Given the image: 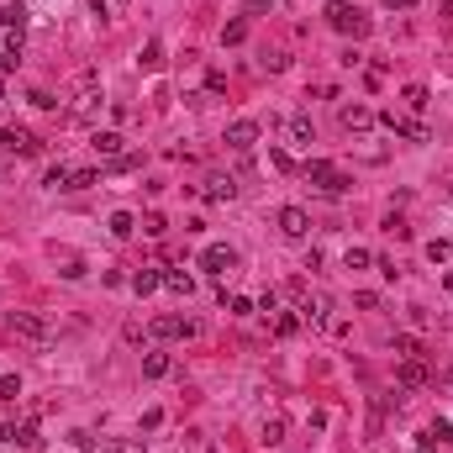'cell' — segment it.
Segmentation results:
<instances>
[{"label": "cell", "mask_w": 453, "mask_h": 453, "mask_svg": "<svg viewBox=\"0 0 453 453\" xmlns=\"http://www.w3.org/2000/svg\"><path fill=\"white\" fill-rule=\"evenodd\" d=\"M443 16H453V0H443Z\"/></svg>", "instance_id": "cell-43"}, {"label": "cell", "mask_w": 453, "mask_h": 453, "mask_svg": "<svg viewBox=\"0 0 453 453\" xmlns=\"http://www.w3.org/2000/svg\"><path fill=\"white\" fill-rule=\"evenodd\" d=\"M395 385H401V390H422V385H432L427 358H401V369H395Z\"/></svg>", "instance_id": "cell-4"}, {"label": "cell", "mask_w": 453, "mask_h": 453, "mask_svg": "<svg viewBox=\"0 0 453 453\" xmlns=\"http://www.w3.org/2000/svg\"><path fill=\"white\" fill-rule=\"evenodd\" d=\"M401 100H406V111H417V116H422L432 95H427V85H406V90H401Z\"/></svg>", "instance_id": "cell-13"}, {"label": "cell", "mask_w": 453, "mask_h": 453, "mask_svg": "<svg viewBox=\"0 0 453 453\" xmlns=\"http://www.w3.org/2000/svg\"><path fill=\"white\" fill-rule=\"evenodd\" d=\"M142 375H148V380H164L169 375V353H148V358H142Z\"/></svg>", "instance_id": "cell-22"}, {"label": "cell", "mask_w": 453, "mask_h": 453, "mask_svg": "<svg viewBox=\"0 0 453 453\" xmlns=\"http://www.w3.org/2000/svg\"><path fill=\"white\" fill-rule=\"evenodd\" d=\"M132 232H137V217H132V211H111V237H122V243H127Z\"/></svg>", "instance_id": "cell-16"}, {"label": "cell", "mask_w": 453, "mask_h": 453, "mask_svg": "<svg viewBox=\"0 0 453 453\" xmlns=\"http://www.w3.org/2000/svg\"><path fill=\"white\" fill-rule=\"evenodd\" d=\"M448 253H453V248L443 243V237H437V243H427V259H432V264H443V259H448Z\"/></svg>", "instance_id": "cell-38"}, {"label": "cell", "mask_w": 453, "mask_h": 453, "mask_svg": "<svg viewBox=\"0 0 453 453\" xmlns=\"http://www.w3.org/2000/svg\"><path fill=\"white\" fill-rule=\"evenodd\" d=\"M195 322H184V316H158L153 322V338H164V343H175V338H190Z\"/></svg>", "instance_id": "cell-11"}, {"label": "cell", "mask_w": 453, "mask_h": 453, "mask_svg": "<svg viewBox=\"0 0 453 453\" xmlns=\"http://www.w3.org/2000/svg\"><path fill=\"white\" fill-rule=\"evenodd\" d=\"M290 137H296V142H311V137H316L311 116H290Z\"/></svg>", "instance_id": "cell-25"}, {"label": "cell", "mask_w": 453, "mask_h": 453, "mask_svg": "<svg viewBox=\"0 0 453 453\" xmlns=\"http://www.w3.org/2000/svg\"><path fill=\"white\" fill-rule=\"evenodd\" d=\"M343 264H348V269H369L375 253H369V248H348V259H343Z\"/></svg>", "instance_id": "cell-30"}, {"label": "cell", "mask_w": 453, "mask_h": 453, "mask_svg": "<svg viewBox=\"0 0 453 453\" xmlns=\"http://www.w3.org/2000/svg\"><path fill=\"white\" fill-rule=\"evenodd\" d=\"M327 21H332V32H343V37H369V26H375L353 0H327Z\"/></svg>", "instance_id": "cell-1"}, {"label": "cell", "mask_w": 453, "mask_h": 453, "mask_svg": "<svg viewBox=\"0 0 453 453\" xmlns=\"http://www.w3.org/2000/svg\"><path fill=\"white\" fill-rule=\"evenodd\" d=\"M226 311H232V316H253V311H259V306H253L248 296H232V301H226Z\"/></svg>", "instance_id": "cell-33"}, {"label": "cell", "mask_w": 453, "mask_h": 453, "mask_svg": "<svg viewBox=\"0 0 453 453\" xmlns=\"http://www.w3.org/2000/svg\"><path fill=\"white\" fill-rule=\"evenodd\" d=\"M259 437H264V443H285V417H269V422H264V427H259Z\"/></svg>", "instance_id": "cell-23"}, {"label": "cell", "mask_w": 453, "mask_h": 453, "mask_svg": "<svg viewBox=\"0 0 453 453\" xmlns=\"http://www.w3.org/2000/svg\"><path fill=\"white\" fill-rule=\"evenodd\" d=\"M243 37H248V21H243V16H232V21L222 26V48H237Z\"/></svg>", "instance_id": "cell-20"}, {"label": "cell", "mask_w": 453, "mask_h": 453, "mask_svg": "<svg viewBox=\"0 0 453 453\" xmlns=\"http://www.w3.org/2000/svg\"><path fill=\"white\" fill-rule=\"evenodd\" d=\"M32 105H37V111H53V105H58V100H53L48 90H32Z\"/></svg>", "instance_id": "cell-39"}, {"label": "cell", "mask_w": 453, "mask_h": 453, "mask_svg": "<svg viewBox=\"0 0 453 453\" xmlns=\"http://www.w3.org/2000/svg\"><path fill=\"white\" fill-rule=\"evenodd\" d=\"M222 90H226V79L211 69V74H206V100H211V95H222Z\"/></svg>", "instance_id": "cell-36"}, {"label": "cell", "mask_w": 453, "mask_h": 453, "mask_svg": "<svg viewBox=\"0 0 453 453\" xmlns=\"http://www.w3.org/2000/svg\"><path fill=\"white\" fill-rule=\"evenodd\" d=\"M0 100H6V85H0Z\"/></svg>", "instance_id": "cell-45"}, {"label": "cell", "mask_w": 453, "mask_h": 453, "mask_svg": "<svg viewBox=\"0 0 453 453\" xmlns=\"http://www.w3.org/2000/svg\"><path fill=\"white\" fill-rule=\"evenodd\" d=\"M232 264H237V253L226 248V243H211V248L201 253V269H211V274H226Z\"/></svg>", "instance_id": "cell-9"}, {"label": "cell", "mask_w": 453, "mask_h": 453, "mask_svg": "<svg viewBox=\"0 0 453 453\" xmlns=\"http://www.w3.org/2000/svg\"><path fill=\"white\" fill-rule=\"evenodd\" d=\"M274 222H279V232H285L290 243H301V237L311 232V217H306L301 206H279V211H274Z\"/></svg>", "instance_id": "cell-5"}, {"label": "cell", "mask_w": 453, "mask_h": 453, "mask_svg": "<svg viewBox=\"0 0 453 453\" xmlns=\"http://www.w3.org/2000/svg\"><path fill=\"white\" fill-rule=\"evenodd\" d=\"M443 380H448V385H453V369H448V375H443Z\"/></svg>", "instance_id": "cell-44"}, {"label": "cell", "mask_w": 453, "mask_h": 453, "mask_svg": "<svg viewBox=\"0 0 453 453\" xmlns=\"http://www.w3.org/2000/svg\"><path fill=\"white\" fill-rule=\"evenodd\" d=\"M90 184H100V169H74L69 190H90Z\"/></svg>", "instance_id": "cell-27"}, {"label": "cell", "mask_w": 453, "mask_h": 453, "mask_svg": "<svg viewBox=\"0 0 453 453\" xmlns=\"http://www.w3.org/2000/svg\"><path fill=\"white\" fill-rule=\"evenodd\" d=\"M375 122H385V127L395 132V137H411V142H427V127H422V122H411V116H401V111H380Z\"/></svg>", "instance_id": "cell-6"}, {"label": "cell", "mask_w": 453, "mask_h": 453, "mask_svg": "<svg viewBox=\"0 0 453 453\" xmlns=\"http://www.w3.org/2000/svg\"><path fill=\"white\" fill-rule=\"evenodd\" d=\"M137 63H142V69H164V43H158V37H153V43H142Z\"/></svg>", "instance_id": "cell-18"}, {"label": "cell", "mask_w": 453, "mask_h": 453, "mask_svg": "<svg viewBox=\"0 0 453 453\" xmlns=\"http://www.w3.org/2000/svg\"><path fill=\"white\" fill-rule=\"evenodd\" d=\"M338 127L343 132H369V127H375V111H369L364 100H343L338 105Z\"/></svg>", "instance_id": "cell-3"}, {"label": "cell", "mask_w": 453, "mask_h": 453, "mask_svg": "<svg viewBox=\"0 0 453 453\" xmlns=\"http://www.w3.org/2000/svg\"><path fill=\"white\" fill-rule=\"evenodd\" d=\"M69 179H74V169H69V164H48V175H43L48 190H69Z\"/></svg>", "instance_id": "cell-14"}, {"label": "cell", "mask_w": 453, "mask_h": 453, "mask_svg": "<svg viewBox=\"0 0 453 453\" xmlns=\"http://www.w3.org/2000/svg\"><path fill=\"white\" fill-rule=\"evenodd\" d=\"M385 232H390V237H411V226L401 217H385Z\"/></svg>", "instance_id": "cell-37"}, {"label": "cell", "mask_w": 453, "mask_h": 453, "mask_svg": "<svg viewBox=\"0 0 453 453\" xmlns=\"http://www.w3.org/2000/svg\"><path fill=\"white\" fill-rule=\"evenodd\" d=\"M111 453H142V443H132V437H122V443H111Z\"/></svg>", "instance_id": "cell-41"}, {"label": "cell", "mask_w": 453, "mask_h": 453, "mask_svg": "<svg viewBox=\"0 0 453 453\" xmlns=\"http://www.w3.org/2000/svg\"><path fill=\"white\" fill-rule=\"evenodd\" d=\"M0 443H16V448H37V443H43V437H37V427H32V422H21V427H16V422H6V427H0Z\"/></svg>", "instance_id": "cell-10"}, {"label": "cell", "mask_w": 453, "mask_h": 453, "mask_svg": "<svg viewBox=\"0 0 453 453\" xmlns=\"http://www.w3.org/2000/svg\"><path fill=\"white\" fill-rule=\"evenodd\" d=\"M222 142H226L232 153H253V142H259V122H248V116H243V122H232Z\"/></svg>", "instance_id": "cell-8"}, {"label": "cell", "mask_w": 453, "mask_h": 453, "mask_svg": "<svg viewBox=\"0 0 453 453\" xmlns=\"http://www.w3.org/2000/svg\"><path fill=\"white\" fill-rule=\"evenodd\" d=\"M0 148H11V132L6 127H0Z\"/></svg>", "instance_id": "cell-42"}, {"label": "cell", "mask_w": 453, "mask_h": 453, "mask_svg": "<svg viewBox=\"0 0 453 453\" xmlns=\"http://www.w3.org/2000/svg\"><path fill=\"white\" fill-rule=\"evenodd\" d=\"M353 306H358V311H380V296H375V290H358Z\"/></svg>", "instance_id": "cell-35"}, {"label": "cell", "mask_w": 453, "mask_h": 453, "mask_svg": "<svg viewBox=\"0 0 453 453\" xmlns=\"http://www.w3.org/2000/svg\"><path fill=\"white\" fill-rule=\"evenodd\" d=\"M296 332H301V316H296V311L274 316V338H296Z\"/></svg>", "instance_id": "cell-26"}, {"label": "cell", "mask_w": 453, "mask_h": 453, "mask_svg": "<svg viewBox=\"0 0 453 453\" xmlns=\"http://www.w3.org/2000/svg\"><path fill=\"white\" fill-rule=\"evenodd\" d=\"M395 353L401 358H422V343L411 338V332H401V338H395Z\"/></svg>", "instance_id": "cell-28"}, {"label": "cell", "mask_w": 453, "mask_h": 453, "mask_svg": "<svg viewBox=\"0 0 453 453\" xmlns=\"http://www.w3.org/2000/svg\"><path fill=\"white\" fill-rule=\"evenodd\" d=\"M448 195H453V179H448Z\"/></svg>", "instance_id": "cell-46"}, {"label": "cell", "mask_w": 453, "mask_h": 453, "mask_svg": "<svg viewBox=\"0 0 453 453\" xmlns=\"http://www.w3.org/2000/svg\"><path fill=\"white\" fill-rule=\"evenodd\" d=\"M269 164L279 169V175H296V158H290L285 148H269Z\"/></svg>", "instance_id": "cell-29"}, {"label": "cell", "mask_w": 453, "mask_h": 453, "mask_svg": "<svg viewBox=\"0 0 453 453\" xmlns=\"http://www.w3.org/2000/svg\"><path fill=\"white\" fill-rule=\"evenodd\" d=\"M0 26H6V32H21V26H26V11H21V0H11V6L0 11Z\"/></svg>", "instance_id": "cell-19"}, {"label": "cell", "mask_w": 453, "mask_h": 453, "mask_svg": "<svg viewBox=\"0 0 453 453\" xmlns=\"http://www.w3.org/2000/svg\"><path fill=\"white\" fill-rule=\"evenodd\" d=\"M11 332L26 343H48V322L43 316H32V311H11Z\"/></svg>", "instance_id": "cell-7"}, {"label": "cell", "mask_w": 453, "mask_h": 453, "mask_svg": "<svg viewBox=\"0 0 453 453\" xmlns=\"http://www.w3.org/2000/svg\"><path fill=\"white\" fill-rule=\"evenodd\" d=\"M142 232H148V237H164V232H169V222L158 217V211H148V217H142Z\"/></svg>", "instance_id": "cell-31"}, {"label": "cell", "mask_w": 453, "mask_h": 453, "mask_svg": "<svg viewBox=\"0 0 453 453\" xmlns=\"http://www.w3.org/2000/svg\"><path fill=\"white\" fill-rule=\"evenodd\" d=\"M301 175L306 179H311L316 184V190H322V195H343V190H348V175H343V169L338 164H327V158H306V169H301Z\"/></svg>", "instance_id": "cell-2"}, {"label": "cell", "mask_w": 453, "mask_h": 453, "mask_svg": "<svg viewBox=\"0 0 453 453\" xmlns=\"http://www.w3.org/2000/svg\"><path fill=\"white\" fill-rule=\"evenodd\" d=\"M16 395H21V380L6 375V380H0V401H16Z\"/></svg>", "instance_id": "cell-34"}, {"label": "cell", "mask_w": 453, "mask_h": 453, "mask_svg": "<svg viewBox=\"0 0 453 453\" xmlns=\"http://www.w3.org/2000/svg\"><path fill=\"white\" fill-rule=\"evenodd\" d=\"M232 195H237V184H232V179H222V175H217V179H206V201H232Z\"/></svg>", "instance_id": "cell-21"}, {"label": "cell", "mask_w": 453, "mask_h": 453, "mask_svg": "<svg viewBox=\"0 0 453 453\" xmlns=\"http://www.w3.org/2000/svg\"><path fill=\"white\" fill-rule=\"evenodd\" d=\"M11 148L26 153V158H37V153H43V137H32V132H11Z\"/></svg>", "instance_id": "cell-17"}, {"label": "cell", "mask_w": 453, "mask_h": 453, "mask_svg": "<svg viewBox=\"0 0 453 453\" xmlns=\"http://www.w3.org/2000/svg\"><path fill=\"white\" fill-rule=\"evenodd\" d=\"M158 285H164V274H158V269H137V274H132V290H137V296H153Z\"/></svg>", "instance_id": "cell-15"}, {"label": "cell", "mask_w": 453, "mask_h": 453, "mask_svg": "<svg viewBox=\"0 0 453 453\" xmlns=\"http://www.w3.org/2000/svg\"><path fill=\"white\" fill-rule=\"evenodd\" d=\"M422 0H385V11H417Z\"/></svg>", "instance_id": "cell-40"}, {"label": "cell", "mask_w": 453, "mask_h": 453, "mask_svg": "<svg viewBox=\"0 0 453 453\" xmlns=\"http://www.w3.org/2000/svg\"><path fill=\"white\" fill-rule=\"evenodd\" d=\"M164 285L175 290V296H190V290H195V279L184 274V269H169V274H164Z\"/></svg>", "instance_id": "cell-24"}, {"label": "cell", "mask_w": 453, "mask_h": 453, "mask_svg": "<svg viewBox=\"0 0 453 453\" xmlns=\"http://www.w3.org/2000/svg\"><path fill=\"white\" fill-rule=\"evenodd\" d=\"M90 148H95L105 164H111V158H122L127 148H122V132H95V137H90Z\"/></svg>", "instance_id": "cell-12"}, {"label": "cell", "mask_w": 453, "mask_h": 453, "mask_svg": "<svg viewBox=\"0 0 453 453\" xmlns=\"http://www.w3.org/2000/svg\"><path fill=\"white\" fill-rule=\"evenodd\" d=\"M427 437H432V443H453V422H443V417H437L432 427H427Z\"/></svg>", "instance_id": "cell-32"}]
</instances>
